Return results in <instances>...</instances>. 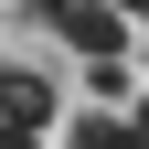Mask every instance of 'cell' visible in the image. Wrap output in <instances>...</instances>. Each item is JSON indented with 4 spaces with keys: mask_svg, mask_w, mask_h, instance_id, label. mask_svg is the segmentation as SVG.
I'll return each mask as SVG.
<instances>
[{
    "mask_svg": "<svg viewBox=\"0 0 149 149\" xmlns=\"http://www.w3.org/2000/svg\"><path fill=\"white\" fill-rule=\"evenodd\" d=\"M139 149H149V107H139Z\"/></svg>",
    "mask_w": 149,
    "mask_h": 149,
    "instance_id": "5b68a950",
    "label": "cell"
},
{
    "mask_svg": "<svg viewBox=\"0 0 149 149\" xmlns=\"http://www.w3.org/2000/svg\"><path fill=\"white\" fill-rule=\"evenodd\" d=\"M32 22H43L53 43H74L85 64H117V53H128V11H117V0H43Z\"/></svg>",
    "mask_w": 149,
    "mask_h": 149,
    "instance_id": "6da1fadb",
    "label": "cell"
},
{
    "mask_svg": "<svg viewBox=\"0 0 149 149\" xmlns=\"http://www.w3.org/2000/svg\"><path fill=\"white\" fill-rule=\"evenodd\" d=\"M32 11H43V0H32Z\"/></svg>",
    "mask_w": 149,
    "mask_h": 149,
    "instance_id": "8992f818",
    "label": "cell"
},
{
    "mask_svg": "<svg viewBox=\"0 0 149 149\" xmlns=\"http://www.w3.org/2000/svg\"><path fill=\"white\" fill-rule=\"evenodd\" d=\"M74 149H139V117H107V107H74Z\"/></svg>",
    "mask_w": 149,
    "mask_h": 149,
    "instance_id": "3957f363",
    "label": "cell"
},
{
    "mask_svg": "<svg viewBox=\"0 0 149 149\" xmlns=\"http://www.w3.org/2000/svg\"><path fill=\"white\" fill-rule=\"evenodd\" d=\"M64 117V85L43 64H0V128H53Z\"/></svg>",
    "mask_w": 149,
    "mask_h": 149,
    "instance_id": "7a4b0ae2",
    "label": "cell"
},
{
    "mask_svg": "<svg viewBox=\"0 0 149 149\" xmlns=\"http://www.w3.org/2000/svg\"><path fill=\"white\" fill-rule=\"evenodd\" d=\"M0 149H43V128H0Z\"/></svg>",
    "mask_w": 149,
    "mask_h": 149,
    "instance_id": "277c9868",
    "label": "cell"
}]
</instances>
